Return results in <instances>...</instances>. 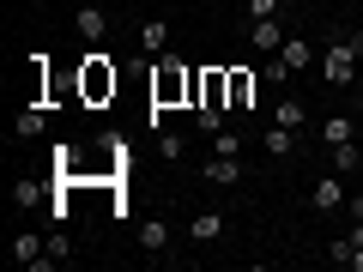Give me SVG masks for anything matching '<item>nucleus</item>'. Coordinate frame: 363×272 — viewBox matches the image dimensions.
I'll return each mask as SVG.
<instances>
[{
    "label": "nucleus",
    "mask_w": 363,
    "mask_h": 272,
    "mask_svg": "<svg viewBox=\"0 0 363 272\" xmlns=\"http://www.w3.org/2000/svg\"><path fill=\"white\" fill-rule=\"evenodd\" d=\"M194 121H200V133H218L224 128V109H194Z\"/></svg>",
    "instance_id": "21"
},
{
    "label": "nucleus",
    "mask_w": 363,
    "mask_h": 272,
    "mask_svg": "<svg viewBox=\"0 0 363 272\" xmlns=\"http://www.w3.org/2000/svg\"><path fill=\"white\" fill-rule=\"evenodd\" d=\"M272 121H279V128H303V103L297 97H279V103H272Z\"/></svg>",
    "instance_id": "17"
},
{
    "label": "nucleus",
    "mask_w": 363,
    "mask_h": 272,
    "mask_svg": "<svg viewBox=\"0 0 363 272\" xmlns=\"http://www.w3.org/2000/svg\"><path fill=\"white\" fill-rule=\"evenodd\" d=\"M260 145H267V157H291V145H297V128H279V121H272V128L260 133Z\"/></svg>",
    "instance_id": "11"
},
{
    "label": "nucleus",
    "mask_w": 363,
    "mask_h": 272,
    "mask_svg": "<svg viewBox=\"0 0 363 272\" xmlns=\"http://www.w3.org/2000/svg\"><path fill=\"white\" fill-rule=\"evenodd\" d=\"M285 79H291V67L279 61V55H272V61H267V85H285Z\"/></svg>",
    "instance_id": "23"
},
{
    "label": "nucleus",
    "mask_w": 363,
    "mask_h": 272,
    "mask_svg": "<svg viewBox=\"0 0 363 272\" xmlns=\"http://www.w3.org/2000/svg\"><path fill=\"white\" fill-rule=\"evenodd\" d=\"M255 73L248 67H230V109H255Z\"/></svg>",
    "instance_id": "9"
},
{
    "label": "nucleus",
    "mask_w": 363,
    "mask_h": 272,
    "mask_svg": "<svg viewBox=\"0 0 363 272\" xmlns=\"http://www.w3.org/2000/svg\"><path fill=\"white\" fill-rule=\"evenodd\" d=\"M351 49H357V55H363V25H357V30H351Z\"/></svg>",
    "instance_id": "24"
},
{
    "label": "nucleus",
    "mask_w": 363,
    "mask_h": 272,
    "mask_svg": "<svg viewBox=\"0 0 363 272\" xmlns=\"http://www.w3.org/2000/svg\"><path fill=\"white\" fill-rule=\"evenodd\" d=\"M79 91H85V103H104V97H116V67H109V55H85Z\"/></svg>",
    "instance_id": "3"
},
{
    "label": "nucleus",
    "mask_w": 363,
    "mask_h": 272,
    "mask_svg": "<svg viewBox=\"0 0 363 272\" xmlns=\"http://www.w3.org/2000/svg\"><path fill=\"white\" fill-rule=\"evenodd\" d=\"M357 61H363V55L351 49V37L327 42V49H321V79H327V85H333V91H345L351 79H357Z\"/></svg>",
    "instance_id": "2"
},
{
    "label": "nucleus",
    "mask_w": 363,
    "mask_h": 272,
    "mask_svg": "<svg viewBox=\"0 0 363 272\" xmlns=\"http://www.w3.org/2000/svg\"><path fill=\"white\" fill-rule=\"evenodd\" d=\"M321 140H327V145H351V140H357L351 115H327V121H321Z\"/></svg>",
    "instance_id": "14"
},
{
    "label": "nucleus",
    "mask_w": 363,
    "mask_h": 272,
    "mask_svg": "<svg viewBox=\"0 0 363 272\" xmlns=\"http://www.w3.org/2000/svg\"><path fill=\"white\" fill-rule=\"evenodd\" d=\"M248 18H279V0H248Z\"/></svg>",
    "instance_id": "22"
},
{
    "label": "nucleus",
    "mask_w": 363,
    "mask_h": 272,
    "mask_svg": "<svg viewBox=\"0 0 363 272\" xmlns=\"http://www.w3.org/2000/svg\"><path fill=\"white\" fill-rule=\"evenodd\" d=\"M140 49H145V55H164V49H169V18H152V25H140Z\"/></svg>",
    "instance_id": "13"
},
{
    "label": "nucleus",
    "mask_w": 363,
    "mask_h": 272,
    "mask_svg": "<svg viewBox=\"0 0 363 272\" xmlns=\"http://www.w3.org/2000/svg\"><path fill=\"white\" fill-rule=\"evenodd\" d=\"M357 145H363V128H357Z\"/></svg>",
    "instance_id": "27"
},
{
    "label": "nucleus",
    "mask_w": 363,
    "mask_h": 272,
    "mask_svg": "<svg viewBox=\"0 0 363 272\" xmlns=\"http://www.w3.org/2000/svg\"><path fill=\"white\" fill-rule=\"evenodd\" d=\"M206 181H212V188H236V181H242V164L224 157V152H212L206 157Z\"/></svg>",
    "instance_id": "7"
},
{
    "label": "nucleus",
    "mask_w": 363,
    "mask_h": 272,
    "mask_svg": "<svg viewBox=\"0 0 363 272\" xmlns=\"http://www.w3.org/2000/svg\"><path fill=\"white\" fill-rule=\"evenodd\" d=\"M327 169H339V176L351 181V169H363V145L351 140V145H327Z\"/></svg>",
    "instance_id": "10"
},
{
    "label": "nucleus",
    "mask_w": 363,
    "mask_h": 272,
    "mask_svg": "<svg viewBox=\"0 0 363 272\" xmlns=\"http://www.w3.org/2000/svg\"><path fill=\"white\" fill-rule=\"evenodd\" d=\"M248 30H255V49L260 55H279V49H285V25H279V18H248Z\"/></svg>",
    "instance_id": "6"
},
{
    "label": "nucleus",
    "mask_w": 363,
    "mask_h": 272,
    "mask_svg": "<svg viewBox=\"0 0 363 272\" xmlns=\"http://www.w3.org/2000/svg\"><path fill=\"white\" fill-rule=\"evenodd\" d=\"M345 200H351V181L339 176V169H327V176L309 188V206L315 212H345Z\"/></svg>",
    "instance_id": "4"
},
{
    "label": "nucleus",
    "mask_w": 363,
    "mask_h": 272,
    "mask_svg": "<svg viewBox=\"0 0 363 272\" xmlns=\"http://www.w3.org/2000/svg\"><path fill=\"white\" fill-rule=\"evenodd\" d=\"M188 236H194L200 248H218L224 236H230V218H224V212H212V206H206V212H194V224H188Z\"/></svg>",
    "instance_id": "5"
},
{
    "label": "nucleus",
    "mask_w": 363,
    "mask_h": 272,
    "mask_svg": "<svg viewBox=\"0 0 363 272\" xmlns=\"http://www.w3.org/2000/svg\"><path fill=\"white\" fill-rule=\"evenodd\" d=\"M43 133V109H18V140H37Z\"/></svg>",
    "instance_id": "18"
},
{
    "label": "nucleus",
    "mask_w": 363,
    "mask_h": 272,
    "mask_svg": "<svg viewBox=\"0 0 363 272\" xmlns=\"http://www.w3.org/2000/svg\"><path fill=\"white\" fill-rule=\"evenodd\" d=\"M212 152H224V157H236V152H242V140H236V133H224V128H218V133H212Z\"/></svg>",
    "instance_id": "20"
},
{
    "label": "nucleus",
    "mask_w": 363,
    "mask_h": 272,
    "mask_svg": "<svg viewBox=\"0 0 363 272\" xmlns=\"http://www.w3.org/2000/svg\"><path fill=\"white\" fill-rule=\"evenodd\" d=\"M157 133V157H182V133H169V128H152Z\"/></svg>",
    "instance_id": "19"
},
{
    "label": "nucleus",
    "mask_w": 363,
    "mask_h": 272,
    "mask_svg": "<svg viewBox=\"0 0 363 272\" xmlns=\"http://www.w3.org/2000/svg\"><path fill=\"white\" fill-rule=\"evenodd\" d=\"M73 30H79L85 42H104V30H109V13H104V6H79Z\"/></svg>",
    "instance_id": "8"
},
{
    "label": "nucleus",
    "mask_w": 363,
    "mask_h": 272,
    "mask_svg": "<svg viewBox=\"0 0 363 272\" xmlns=\"http://www.w3.org/2000/svg\"><path fill=\"white\" fill-rule=\"evenodd\" d=\"M169 109H194V67H182L164 49L157 67H152V128H164Z\"/></svg>",
    "instance_id": "1"
},
{
    "label": "nucleus",
    "mask_w": 363,
    "mask_h": 272,
    "mask_svg": "<svg viewBox=\"0 0 363 272\" xmlns=\"http://www.w3.org/2000/svg\"><path fill=\"white\" fill-rule=\"evenodd\" d=\"M43 254H49L43 236H13V260H18V266H30V260H43Z\"/></svg>",
    "instance_id": "15"
},
{
    "label": "nucleus",
    "mask_w": 363,
    "mask_h": 272,
    "mask_svg": "<svg viewBox=\"0 0 363 272\" xmlns=\"http://www.w3.org/2000/svg\"><path fill=\"white\" fill-rule=\"evenodd\" d=\"M279 61H285L291 73H303V67L315 61V49H309V37H285V49H279Z\"/></svg>",
    "instance_id": "12"
},
{
    "label": "nucleus",
    "mask_w": 363,
    "mask_h": 272,
    "mask_svg": "<svg viewBox=\"0 0 363 272\" xmlns=\"http://www.w3.org/2000/svg\"><path fill=\"white\" fill-rule=\"evenodd\" d=\"M140 242L152 248V254H169V224H164V218H152V224H140Z\"/></svg>",
    "instance_id": "16"
},
{
    "label": "nucleus",
    "mask_w": 363,
    "mask_h": 272,
    "mask_svg": "<svg viewBox=\"0 0 363 272\" xmlns=\"http://www.w3.org/2000/svg\"><path fill=\"white\" fill-rule=\"evenodd\" d=\"M279 6H303V0H279Z\"/></svg>",
    "instance_id": "25"
},
{
    "label": "nucleus",
    "mask_w": 363,
    "mask_h": 272,
    "mask_svg": "<svg viewBox=\"0 0 363 272\" xmlns=\"http://www.w3.org/2000/svg\"><path fill=\"white\" fill-rule=\"evenodd\" d=\"M357 188H363V169H357Z\"/></svg>",
    "instance_id": "26"
}]
</instances>
